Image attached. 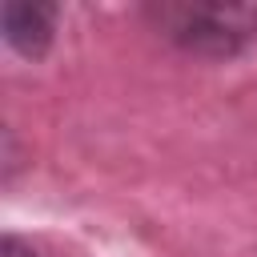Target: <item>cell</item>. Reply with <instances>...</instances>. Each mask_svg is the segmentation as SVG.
<instances>
[{"instance_id": "3957f363", "label": "cell", "mask_w": 257, "mask_h": 257, "mask_svg": "<svg viewBox=\"0 0 257 257\" xmlns=\"http://www.w3.org/2000/svg\"><path fill=\"white\" fill-rule=\"evenodd\" d=\"M0 257H36L20 237H4V249H0Z\"/></svg>"}, {"instance_id": "7a4b0ae2", "label": "cell", "mask_w": 257, "mask_h": 257, "mask_svg": "<svg viewBox=\"0 0 257 257\" xmlns=\"http://www.w3.org/2000/svg\"><path fill=\"white\" fill-rule=\"evenodd\" d=\"M56 20H60L56 4H32V0H8L0 12L8 48L28 60H40L48 52V44L56 36Z\"/></svg>"}, {"instance_id": "6da1fadb", "label": "cell", "mask_w": 257, "mask_h": 257, "mask_svg": "<svg viewBox=\"0 0 257 257\" xmlns=\"http://www.w3.org/2000/svg\"><path fill=\"white\" fill-rule=\"evenodd\" d=\"M141 16L169 44L205 60H233L257 44V4L161 0V4H145Z\"/></svg>"}]
</instances>
